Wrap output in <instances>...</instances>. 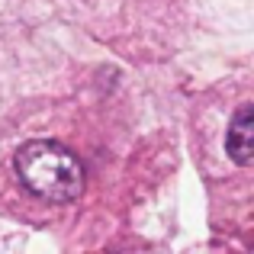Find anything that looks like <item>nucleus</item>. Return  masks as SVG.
Instances as JSON below:
<instances>
[{"mask_svg": "<svg viewBox=\"0 0 254 254\" xmlns=\"http://www.w3.org/2000/svg\"><path fill=\"white\" fill-rule=\"evenodd\" d=\"M16 177L45 203H74L84 193V164L71 148L52 138H32L13 155Z\"/></svg>", "mask_w": 254, "mask_h": 254, "instance_id": "obj_1", "label": "nucleus"}, {"mask_svg": "<svg viewBox=\"0 0 254 254\" xmlns=\"http://www.w3.org/2000/svg\"><path fill=\"white\" fill-rule=\"evenodd\" d=\"M225 151L235 164L248 168L254 161V106L245 103L242 110L232 116L229 132H225Z\"/></svg>", "mask_w": 254, "mask_h": 254, "instance_id": "obj_2", "label": "nucleus"}]
</instances>
